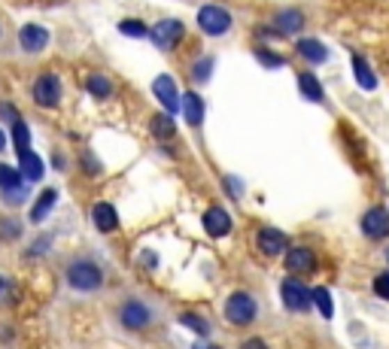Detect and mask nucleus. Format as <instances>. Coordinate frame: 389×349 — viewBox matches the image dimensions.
Here are the masks:
<instances>
[{
  "instance_id": "1",
  "label": "nucleus",
  "mask_w": 389,
  "mask_h": 349,
  "mask_svg": "<svg viewBox=\"0 0 389 349\" xmlns=\"http://www.w3.org/2000/svg\"><path fill=\"white\" fill-rule=\"evenodd\" d=\"M68 282H70V289H77V292H97V289L104 286V270L97 268L95 261L79 259L68 268Z\"/></svg>"
},
{
  "instance_id": "2",
  "label": "nucleus",
  "mask_w": 389,
  "mask_h": 349,
  "mask_svg": "<svg viewBox=\"0 0 389 349\" xmlns=\"http://www.w3.org/2000/svg\"><path fill=\"white\" fill-rule=\"evenodd\" d=\"M255 313H259V304H255L253 295H246V292H235L225 301V319L231 325H250L255 319Z\"/></svg>"
},
{
  "instance_id": "3",
  "label": "nucleus",
  "mask_w": 389,
  "mask_h": 349,
  "mask_svg": "<svg viewBox=\"0 0 389 349\" xmlns=\"http://www.w3.org/2000/svg\"><path fill=\"white\" fill-rule=\"evenodd\" d=\"M0 195L6 204H22L28 197V186H24L22 170H13L10 164H0Z\"/></svg>"
},
{
  "instance_id": "4",
  "label": "nucleus",
  "mask_w": 389,
  "mask_h": 349,
  "mask_svg": "<svg viewBox=\"0 0 389 349\" xmlns=\"http://www.w3.org/2000/svg\"><path fill=\"white\" fill-rule=\"evenodd\" d=\"M198 28L204 31V34L210 37H219L225 34V31L231 28V15L225 6H216V3H207L201 13H198Z\"/></svg>"
},
{
  "instance_id": "5",
  "label": "nucleus",
  "mask_w": 389,
  "mask_h": 349,
  "mask_svg": "<svg viewBox=\"0 0 389 349\" xmlns=\"http://www.w3.org/2000/svg\"><path fill=\"white\" fill-rule=\"evenodd\" d=\"M149 37H152V43L159 46V49L170 52V49L186 37V24H183V22H177V19H161L152 31H149Z\"/></svg>"
},
{
  "instance_id": "6",
  "label": "nucleus",
  "mask_w": 389,
  "mask_h": 349,
  "mask_svg": "<svg viewBox=\"0 0 389 349\" xmlns=\"http://www.w3.org/2000/svg\"><path fill=\"white\" fill-rule=\"evenodd\" d=\"M280 295H283V304L292 313H301V310H308V307L313 304V292H308V286H304L301 279H295V277L283 279V286H280Z\"/></svg>"
},
{
  "instance_id": "7",
  "label": "nucleus",
  "mask_w": 389,
  "mask_h": 349,
  "mask_svg": "<svg viewBox=\"0 0 389 349\" xmlns=\"http://www.w3.org/2000/svg\"><path fill=\"white\" fill-rule=\"evenodd\" d=\"M34 101L40 106H55L61 101V79L55 76V73H43V76H37L34 82Z\"/></svg>"
},
{
  "instance_id": "8",
  "label": "nucleus",
  "mask_w": 389,
  "mask_h": 349,
  "mask_svg": "<svg viewBox=\"0 0 389 349\" xmlns=\"http://www.w3.org/2000/svg\"><path fill=\"white\" fill-rule=\"evenodd\" d=\"M362 231H365L368 237H374V240L389 237V213L383 210V206L368 210L365 216H362Z\"/></svg>"
},
{
  "instance_id": "9",
  "label": "nucleus",
  "mask_w": 389,
  "mask_h": 349,
  "mask_svg": "<svg viewBox=\"0 0 389 349\" xmlns=\"http://www.w3.org/2000/svg\"><path fill=\"white\" fill-rule=\"evenodd\" d=\"M46 43H49V31L40 28V24H24V28L19 31V46L24 49V52L37 55V52L46 49Z\"/></svg>"
},
{
  "instance_id": "10",
  "label": "nucleus",
  "mask_w": 389,
  "mask_h": 349,
  "mask_svg": "<svg viewBox=\"0 0 389 349\" xmlns=\"http://www.w3.org/2000/svg\"><path fill=\"white\" fill-rule=\"evenodd\" d=\"M149 307L140 304V301H128L125 307H122V325H125L128 331H143L149 325Z\"/></svg>"
},
{
  "instance_id": "11",
  "label": "nucleus",
  "mask_w": 389,
  "mask_h": 349,
  "mask_svg": "<svg viewBox=\"0 0 389 349\" xmlns=\"http://www.w3.org/2000/svg\"><path fill=\"white\" fill-rule=\"evenodd\" d=\"M152 91H155V97L161 101V106L168 110V115H173L180 110V97H177V86H173V79L170 76H159L152 82Z\"/></svg>"
},
{
  "instance_id": "12",
  "label": "nucleus",
  "mask_w": 389,
  "mask_h": 349,
  "mask_svg": "<svg viewBox=\"0 0 389 349\" xmlns=\"http://www.w3.org/2000/svg\"><path fill=\"white\" fill-rule=\"evenodd\" d=\"M204 228L210 237H225L231 231V216L222 210V206H210V210L204 213Z\"/></svg>"
},
{
  "instance_id": "13",
  "label": "nucleus",
  "mask_w": 389,
  "mask_h": 349,
  "mask_svg": "<svg viewBox=\"0 0 389 349\" xmlns=\"http://www.w3.org/2000/svg\"><path fill=\"white\" fill-rule=\"evenodd\" d=\"M286 268L292 273H310L313 268H317V259H313L310 249L295 246V249H289L286 252Z\"/></svg>"
},
{
  "instance_id": "14",
  "label": "nucleus",
  "mask_w": 389,
  "mask_h": 349,
  "mask_svg": "<svg viewBox=\"0 0 389 349\" xmlns=\"http://www.w3.org/2000/svg\"><path fill=\"white\" fill-rule=\"evenodd\" d=\"M259 249L264 255H280L286 252V234L277 228H262L259 231Z\"/></svg>"
},
{
  "instance_id": "15",
  "label": "nucleus",
  "mask_w": 389,
  "mask_h": 349,
  "mask_svg": "<svg viewBox=\"0 0 389 349\" xmlns=\"http://www.w3.org/2000/svg\"><path fill=\"white\" fill-rule=\"evenodd\" d=\"M92 219H95L97 231H104V234H110V231H116V225H119V213H116V206L106 204V201H101V204L95 206Z\"/></svg>"
},
{
  "instance_id": "16",
  "label": "nucleus",
  "mask_w": 389,
  "mask_h": 349,
  "mask_svg": "<svg viewBox=\"0 0 389 349\" xmlns=\"http://www.w3.org/2000/svg\"><path fill=\"white\" fill-rule=\"evenodd\" d=\"M298 52H301V58H308L310 64H322L328 58V49L319 43V40H313V37H304V40H298Z\"/></svg>"
},
{
  "instance_id": "17",
  "label": "nucleus",
  "mask_w": 389,
  "mask_h": 349,
  "mask_svg": "<svg viewBox=\"0 0 389 349\" xmlns=\"http://www.w3.org/2000/svg\"><path fill=\"white\" fill-rule=\"evenodd\" d=\"M353 73H356V82H359V88H365V91H374L377 88V76L371 73V67L365 64V58L362 55H353Z\"/></svg>"
},
{
  "instance_id": "18",
  "label": "nucleus",
  "mask_w": 389,
  "mask_h": 349,
  "mask_svg": "<svg viewBox=\"0 0 389 349\" xmlns=\"http://www.w3.org/2000/svg\"><path fill=\"white\" fill-rule=\"evenodd\" d=\"M183 115L189 124H201L204 122V101L195 95V91H186L183 95Z\"/></svg>"
},
{
  "instance_id": "19",
  "label": "nucleus",
  "mask_w": 389,
  "mask_h": 349,
  "mask_svg": "<svg viewBox=\"0 0 389 349\" xmlns=\"http://www.w3.org/2000/svg\"><path fill=\"white\" fill-rule=\"evenodd\" d=\"M19 158H22V177L28 182H37L40 177H43V158H40L37 152L28 149V152H22Z\"/></svg>"
},
{
  "instance_id": "20",
  "label": "nucleus",
  "mask_w": 389,
  "mask_h": 349,
  "mask_svg": "<svg viewBox=\"0 0 389 349\" xmlns=\"http://www.w3.org/2000/svg\"><path fill=\"white\" fill-rule=\"evenodd\" d=\"M274 24H277V31H283V34H295V31H301L304 15L298 10H283V13H277Z\"/></svg>"
},
{
  "instance_id": "21",
  "label": "nucleus",
  "mask_w": 389,
  "mask_h": 349,
  "mask_svg": "<svg viewBox=\"0 0 389 349\" xmlns=\"http://www.w3.org/2000/svg\"><path fill=\"white\" fill-rule=\"evenodd\" d=\"M55 201H58V192H55V188H46V192L37 197L34 210H31V222H43L49 216V210L55 206Z\"/></svg>"
},
{
  "instance_id": "22",
  "label": "nucleus",
  "mask_w": 389,
  "mask_h": 349,
  "mask_svg": "<svg viewBox=\"0 0 389 349\" xmlns=\"http://www.w3.org/2000/svg\"><path fill=\"white\" fill-rule=\"evenodd\" d=\"M298 86H301V95L308 97V101H322V86L317 82V76H310V73H301Z\"/></svg>"
},
{
  "instance_id": "23",
  "label": "nucleus",
  "mask_w": 389,
  "mask_h": 349,
  "mask_svg": "<svg viewBox=\"0 0 389 349\" xmlns=\"http://www.w3.org/2000/svg\"><path fill=\"white\" fill-rule=\"evenodd\" d=\"M86 88L92 91L95 97H106V95H110V91H113V82L106 79V76H101V73H92V76L86 79Z\"/></svg>"
},
{
  "instance_id": "24",
  "label": "nucleus",
  "mask_w": 389,
  "mask_h": 349,
  "mask_svg": "<svg viewBox=\"0 0 389 349\" xmlns=\"http://www.w3.org/2000/svg\"><path fill=\"white\" fill-rule=\"evenodd\" d=\"M313 307H317L326 319H332L335 307H332V295H328V289H313Z\"/></svg>"
},
{
  "instance_id": "25",
  "label": "nucleus",
  "mask_w": 389,
  "mask_h": 349,
  "mask_svg": "<svg viewBox=\"0 0 389 349\" xmlns=\"http://www.w3.org/2000/svg\"><path fill=\"white\" fill-rule=\"evenodd\" d=\"M180 322H183L186 328H192L195 334H201V337L210 334V322L201 319V316H195V313H183V316H180Z\"/></svg>"
},
{
  "instance_id": "26",
  "label": "nucleus",
  "mask_w": 389,
  "mask_h": 349,
  "mask_svg": "<svg viewBox=\"0 0 389 349\" xmlns=\"http://www.w3.org/2000/svg\"><path fill=\"white\" fill-rule=\"evenodd\" d=\"M13 143H15V149H19V155H22V152H28V143H31V131H28V124H24L22 119L13 124Z\"/></svg>"
},
{
  "instance_id": "27",
  "label": "nucleus",
  "mask_w": 389,
  "mask_h": 349,
  "mask_svg": "<svg viewBox=\"0 0 389 349\" xmlns=\"http://www.w3.org/2000/svg\"><path fill=\"white\" fill-rule=\"evenodd\" d=\"M152 134L155 137H173V122H170V115L168 113H161V115H155L152 119Z\"/></svg>"
},
{
  "instance_id": "28",
  "label": "nucleus",
  "mask_w": 389,
  "mask_h": 349,
  "mask_svg": "<svg viewBox=\"0 0 389 349\" xmlns=\"http://www.w3.org/2000/svg\"><path fill=\"white\" fill-rule=\"evenodd\" d=\"M210 73H213V58H201V61L195 64L192 76H195L198 82H207V79H210Z\"/></svg>"
},
{
  "instance_id": "29",
  "label": "nucleus",
  "mask_w": 389,
  "mask_h": 349,
  "mask_svg": "<svg viewBox=\"0 0 389 349\" xmlns=\"http://www.w3.org/2000/svg\"><path fill=\"white\" fill-rule=\"evenodd\" d=\"M255 58L259 61H264V67H283V55H274V52H268V49H255Z\"/></svg>"
},
{
  "instance_id": "30",
  "label": "nucleus",
  "mask_w": 389,
  "mask_h": 349,
  "mask_svg": "<svg viewBox=\"0 0 389 349\" xmlns=\"http://www.w3.org/2000/svg\"><path fill=\"white\" fill-rule=\"evenodd\" d=\"M119 31H122V34H128V37H146V34H149L143 22H122Z\"/></svg>"
},
{
  "instance_id": "31",
  "label": "nucleus",
  "mask_w": 389,
  "mask_h": 349,
  "mask_svg": "<svg viewBox=\"0 0 389 349\" xmlns=\"http://www.w3.org/2000/svg\"><path fill=\"white\" fill-rule=\"evenodd\" d=\"M0 231H3V234H0L3 240H15V237L22 234V225H19V222H10V219H3V222H0Z\"/></svg>"
},
{
  "instance_id": "32",
  "label": "nucleus",
  "mask_w": 389,
  "mask_h": 349,
  "mask_svg": "<svg viewBox=\"0 0 389 349\" xmlns=\"http://www.w3.org/2000/svg\"><path fill=\"white\" fill-rule=\"evenodd\" d=\"M374 292H377V298L389 301V273H377L374 277Z\"/></svg>"
},
{
  "instance_id": "33",
  "label": "nucleus",
  "mask_w": 389,
  "mask_h": 349,
  "mask_svg": "<svg viewBox=\"0 0 389 349\" xmlns=\"http://www.w3.org/2000/svg\"><path fill=\"white\" fill-rule=\"evenodd\" d=\"M0 115H3L6 122H19V110H15V106H10V104H0Z\"/></svg>"
},
{
  "instance_id": "34",
  "label": "nucleus",
  "mask_w": 389,
  "mask_h": 349,
  "mask_svg": "<svg viewBox=\"0 0 389 349\" xmlns=\"http://www.w3.org/2000/svg\"><path fill=\"white\" fill-rule=\"evenodd\" d=\"M241 349H268V346H264V340H259V337H250V340H246V343H244Z\"/></svg>"
},
{
  "instance_id": "35",
  "label": "nucleus",
  "mask_w": 389,
  "mask_h": 349,
  "mask_svg": "<svg viewBox=\"0 0 389 349\" xmlns=\"http://www.w3.org/2000/svg\"><path fill=\"white\" fill-rule=\"evenodd\" d=\"M192 349H219V346H213V343H195Z\"/></svg>"
},
{
  "instance_id": "36",
  "label": "nucleus",
  "mask_w": 389,
  "mask_h": 349,
  "mask_svg": "<svg viewBox=\"0 0 389 349\" xmlns=\"http://www.w3.org/2000/svg\"><path fill=\"white\" fill-rule=\"evenodd\" d=\"M3 146H6V137H3V134H0V149H3Z\"/></svg>"
},
{
  "instance_id": "37",
  "label": "nucleus",
  "mask_w": 389,
  "mask_h": 349,
  "mask_svg": "<svg viewBox=\"0 0 389 349\" xmlns=\"http://www.w3.org/2000/svg\"><path fill=\"white\" fill-rule=\"evenodd\" d=\"M0 289H3V279H0Z\"/></svg>"
}]
</instances>
